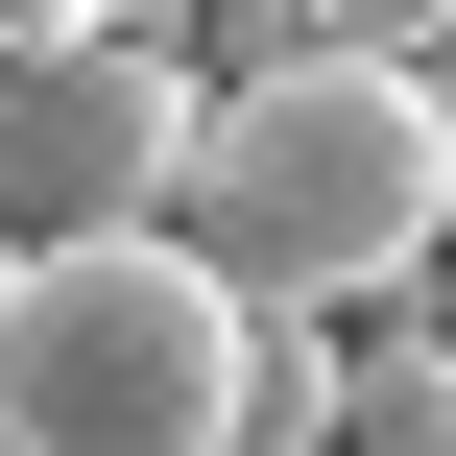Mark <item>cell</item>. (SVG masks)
Returning <instances> with one entry per match:
<instances>
[{"label": "cell", "mask_w": 456, "mask_h": 456, "mask_svg": "<svg viewBox=\"0 0 456 456\" xmlns=\"http://www.w3.org/2000/svg\"><path fill=\"white\" fill-rule=\"evenodd\" d=\"M168 216H192L240 289H289V313L433 289L456 265V72L433 48H265V72H216Z\"/></svg>", "instance_id": "6da1fadb"}, {"label": "cell", "mask_w": 456, "mask_h": 456, "mask_svg": "<svg viewBox=\"0 0 456 456\" xmlns=\"http://www.w3.org/2000/svg\"><path fill=\"white\" fill-rule=\"evenodd\" d=\"M265 433V289L192 216H96L24 240L0 313V456H240Z\"/></svg>", "instance_id": "7a4b0ae2"}, {"label": "cell", "mask_w": 456, "mask_h": 456, "mask_svg": "<svg viewBox=\"0 0 456 456\" xmlns=\"http://www.w3.org/2000/svg\"><path fill=\"white\" fill-rule=\"evenodd\" d=\"M192 120H216V72H192L168 24H48V48H0V216H24V240L168 216V192H192Z\"/></svg>", "instance_id": "3957f363"}, {"label": "cell", "mask_w": 456, "mask_h": 456, "mask_svg": "<svg viewBox=\"0 0 456 456\" xmlns=\"http://www.w3.org/2000/svg\"><path fill=\"white\" fill-rule=\"evenodd\" d=\"M313 48H456V0H289Z\"/></svg>", "instance_id": "277c9868"}, {"label": "cell", "mask_w": 456, "mask_h": 456, "mask_svg": "<svg viewBox=\"0 0 456 456\" xmlns=\"http://www.w3.org/2000/svg\"><path fill=\"white\" fill-rule=\"evenodd\" d=\"M48 24H144V0H0V48H48Z\"/></svg>", "instance_id": "5b68a950"}, {"label": "cell", "mask_w": 456, "mask_h": 456, "mask_svg": "<svg viewBox=\"0 0 456 456\" xmlns=\"http://www.w3.org/2000/svg\"><path fill=\"white\" fill-rule=\"evenodd\" d=\"M0 313H24V216H0Z\"/></svg>", "instance_id": "8992f818"}, {"label": "cell", "mask_w": 456, "mask_h": 456, "mask_svg": "<svg viewBox=\"0 0 456 456\" xmlns=\"http://www.w3.org/2000/svg\"><path fill=\"white\" fill-rule=\"evenodd\" d=\"M144 24H168V0H144Z\"/></svg>", "instance_id": "52a82bcc"}]
</instances>
